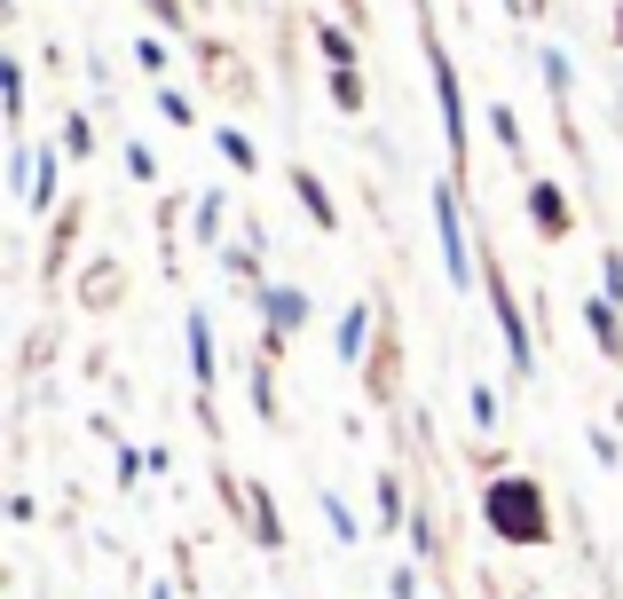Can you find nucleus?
Segmentation results:
<instances>
[{
    "label": "nucleus",
    "instance_id": "2",
    "mask_svg": "<svg viewBox=\"0 0 623 599\" xmlns=\"http://www.w3.org/2000/svg\"><path fill=\"white\" fill-rule=\"evenodd\" d=\"M435 221H442V260H450L457 277H466V245H457V206H450V190L435 197Z\"/></svg>",
    "mask_w": 623,
    "mask_h": 599
},
{
    "label": "nucleus",
    "instance_id": "1",
    "mask_svg": "<svg viewBox=\"0 0 623 599\" xmlns=\"http://www.w3.org/2000/svg\"><path fill=\"white\" fill-rule=\"evenodd\" d=\"M489 521H498L505 537H521V545H537V537H545V521H537V489H529V481L489 489Z\"/></svg>",
    "mask_w": 623,
    "mask_h": 599
}]
</instances>
